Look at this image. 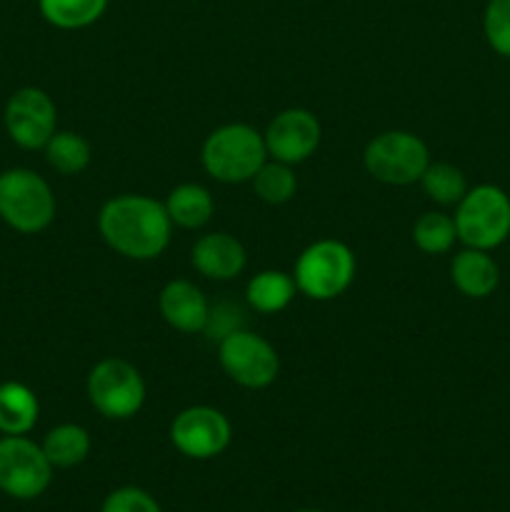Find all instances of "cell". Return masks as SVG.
Masks as SVG:
<instances>
[{"label": "cell", "instance_id": "obj_1", "mask_svg": "<svg viewBox=\"0 0 510 512\" xmlns=\"http://www.w3.org/2000/svg\"><path fill=\"white\" fill-rule=\"evenodd\" d=\"M105 243L130 260H155L168 248L173 223L160 200L140 193L115 195L98 213Z\"/></svg>", "mask_w": 510, "mask_h": 512}, {"label": "cell", "instance_id": "obj_2", "mask_svg": "<svg viewBox=\"0 0 510 512\" xmlns=\"http://www.w3.org/2000/svg\"><path fill=\"white\" fill-rule=\"evenodd\" d=\"M200 160L210 178L220 183H248L268 160L263 133L248 123H228L205 138Z\"/></svg>", "mask_w": 510, "mask_h": 512}, {"label": "cell", "instance_id": "obj_3", "mask_svg": "<svg viewBox=\"0 0 510 512\" xmlns=\"http://www.w3.org/2000/svg\"><path fill=\"white\" fill-rule=\"evenodd\" d=\"M55 195L48 180L30 168L0 173V220L15 233H43L55 220Z\"/></svg>", "mask_w": 510, "mask_h": 512}, {"label": "cell", "instance_id": "obj_4", "mask_svg": "<svg viewBox=\"0 0 510 512\" xmlns=\"http://www.w3.org/2000/svg\"><path fill=\"white\" fill-rule=\"evenodd\" d=\"M453 220L465 248H500L510 238V195L490 183L468 188L455 205Z\"/></svg>", "mask_w": 510, "mask_h": 512}, {"label": "cell", "instance_id": "obj_5", "mask_svg": "<svg viewBox=\"0 0 510 512\" xmlns=\"http://www.w3.org/2000/svg\"><path fill=\"white\" fill-rule=\"evenodd\" d=\"M355 253L335 238L310 243L295 260L293 278L298 293L310 300H335L353 285Z\"/></svg>", "mask_w": 510, "mask_h": 512}, {"label": "cell", "instance_id": "obj_6", "mask_svg": "<svg viewBox=\"0 0 510 512\" xmlns=\"http://www.w3.org/2000/svg\"><path fill=\"white\" fill-rule=\"evenodd\" d=\"M90 405L108 420H128L145 403V380L133 363L105 358L93 365L85 383Z\"/></svg>", "mask_w": 510, "mask_h": 512}, {"label": "cell", "instance_id": "obj_7", "mask_svg": "<svg viewBox=\"0 0 510 512\" xmlns=\"http://www.w3.org/2000/svg\"><path fill=\"white\" fill-rule=\"evenodd\" d=\"M363 163L380 183L410 185L423 178L430 165V153L420 135L408 130H385L365 145Z\"/></svg>", "mask_w": 510, "mask_h": 512}, {"label": "cell", "instance_id": "obj_8", "mask_svg": "<svg viewBox=\"0 0 510 512\" xmlns=\"http://www.w3.org/2000/svg\"><path fill=\"white\" fill-rule=\"evenodd\" d=\"M53 465L43 445L28 435L0 438V493L13 500H35L53 483Z\"/></svg>", "mask_w": 510, "mask_h": 512}, {"label": "cell", "instance_id": "obj_9", "mask_svg": "<svg viewBox=\"0 0 510 512\" xmlns=\"http://www.w3.org/2000/svg\"><path fill=\"white\" fill-rule=\"evenodd\" d=\"M220 368L233 383L248 390H263L275 383L280 373L278 350L253 330L243 328L218 343Z\"/></svg>", "mask_w": 510, "mask_h": 512}, {"label": "cell", "instance_id": "obj_10", "mask_svg": "<svg viewBox=\"0 0 510 512\" xmlns=\"http://www.w3.org/2000/svg\"><path fill=\"white\" fill-rule=\"evenodd\" d=\"M5 133L18 148L43 150L58 130V108L43 88L25 85L5 103Z\"/></svg>", "mask_w": 510, "mask_h": 512}, {"label": "cell", "instance_id": "obj_11", "mask_svg": "<svg viewBox=\"0 0 510 512\" xmlns=\"http://www.w3.org/2000/svg\"><path fill=\"white\" fill-rule=\"evenodd\" d=\"M233 440L230 420L210 405H193L175 415L170 423V443L190 460H213L228 450Z\"/></svg>", "mask_w": 510, "mask_h": 512}, {"label": "cell", "instance_id": "obj_12", "mask_svg": "<svg viewBox=\"0 0 510 512\" xmlns=\"http://www.w3.org/2000/svg\"><path fill=\"white\" fill-rule=\"evenodd\" d=\"M323 128L315 113L305 108H288L275 115L265 128L263 140L268 158L280 163L298 165L318 150Z\"/></svg>", "mask_w": 510, "mask_h": 512}, {"label": "cell", "instance_id": "obj_13", "mask_svg": "<svg viewBox=\"0 0 510 512\" xmlns=\"http://www.w3.org/2000/svg\"><path fill=\"white\" fill-rule=\"evenodd\" d=\"M158 310L165 323L178 333H203L210 303L203 290L190 280H170L158 298Z\"/></svg>", "mask_w": 510, "mask_h": 512}, {"label": "cell", "instance_id": "obj_14", "mask_svg": "<svg viewBox=\"0 0 510 512\" xmlns=\"http://www.w3.org/2000/svg\"><path fill=\"white\" fill-rule=\"evenodd\" d=\"M193 268L210 280H233L243 273L248 255L243 243L230 233H208L195 240L190 250Z\"/></svg>", "mask_w": 510, "mask_h": 512}, {"label": "cell", "instance_id": "obj_15", "mask_svg": "<svg viewBox=\"0 0 510 512\" xmlns=\"http://www.w3.org/2000/svg\"><path fill=\"white\" fill-rule=\"evenodd\" d=\"M450 280L465 298L483 300L500 285V268L490 250L463 248L450 263Z\"/></svg>", "mask_w": 510, "mask_h": 512}, {"label": "cell", "instance_id": "obj_16", "mask_svg": "<svg viewBox=\"0 0 510 512\" xmlns=\"http://www.w3.org/2000/svg\"><path fill=\"white\" fill-rule=\"evenodd\" d=\"M38 395L18 380L0 383V435H28L38 425Z\"/></svg>", "mask_w": 510, "mask_h": 512}, {"label": "cell", "instance_id": "obj_17", "mask_svg": "<svg viewBox=\"0 0 510 512\" xmlns=\"http://www.w3.org/2000/svg\"><path fill=\"white\" fill-rule=\"evenodd\" d=\"M165 210H168L170 223L178 228L195 230L203 228L210 218H213V195L205 185L200 183H180L165 198Z\"/></svg>", "mask_w": 510, "mask_h": 512}, {"label": "cell", "instance_id": "obj_18", "mask_svg": "<svg viewBox=\"0 0 510 512\" xmlns=\"http://www.w3.org/2000/svg\"><path fill=\"white\" fill-rule=\"evenodd\" d=\"M295 293H298V285H295L293 275L283 273V270H260L258 275L250 278L248 288H245V300L258 313L275 315L293 303Z\"/></svg>", "mask_w": 510, "mask_h": 512}, {"label": "cell", "instance_id": "obj_19", "mask_svg": "<svg viewBox=\"0 0 510 512\" xmlns=\"http://www.w3.org/2000/svg\"><path fill=\"white\" fill-rule=\"evenodd\" d=\"M43 453L55 470H70L85 463L90 455V433L83 425L63 423L45 433Z\"/></svg>", "mask_w": 510, "mask_h": 512}, {"label": "cell", "instance_id": "obj_20", "mask_svg": "<svg viewBox=\"0 0 510 512\" xmlns=\"http://www.w3.org/2000/svg\"><path fill=\"white\" fill-rule=\"evenodd\" d=\"M45 160L60 175H78L90 165L93 150L80 133L73 130H55L53 138L45 145Z\"/></svg>", "mask_w": 510, "mask_h": 512}, {"label": "cell", "instance_id": "obj_21", "mask_svg": "<svg viewBox=\"0 0 510 512\" xmlns=\"http://www.w3.org/2000/svg\"><path fill=\"white\" fill-rule=\"evenodd\" d=\"M108 0H38V10L60 30H80L100 20Z\"/></svg>", "mask_w": 510, "mask_h": 512}, {"label": "cell", "instance_id": "obj_22", "mask_svg": "<svg viewBox=\"0 0 510 512\" xmlns=\"http://www.w3.org/2000/svg\"><path fill=\"white\" fill-rule=\"evenodd\" d=\"M250 183H253L255 195L268 205L288 203L295 195V190H298V178L293 173V165L280 163V160L273 158L260 165V170L253 175Z\"/></svg>", "mask_w": 510, "mask_h": 512}, {"label": "cell", "instance_id": "obj_23", "mask_svg": "<svg viewBox=\"0 0 510 512\" xmlns=\"http://www.w3.org/2000/svg\"><path fill=\"white\" fill-rule=\"evenodd\" d=\"M425 195L438 205H458L460 198L468 193V183L458 165L453 163H430L420 178Z\"/></svg>", "mask_w": 510, "mask_h": 512}, {"label": "cell", "instance_id": "obj_24", "mask_svg": "<svg viewBox=\"0 0 510 512\" xmlns=\"http://www.w3.org/2000/svg\"><path fill=\"white\" fill-rule=\"evenodd\" d=\"M458 240L455 220L445 213H423L413 225V243L428 255H443Z\"/></svg>", "mask_w": 510, "mask_h": 512}, {"label": "cell", "instance_id": "obj_25", "mask_svg": "<svg viewBox=\"0 0 510 512\" xmlns=\"http://www.w3.org/2000/svg\"><path fill=\"white\" fill-rule=\"evenodd\" d=\"M483 33L495 53L510 58V0H488L483 13Z\"/></svg>", "mask_w": 510, "mask_h": 512}, {"label": "cell", "instance_id": "obj_26", "mask_svg": "<svg viewBox=\"0 0 510 512\" xmlns=\"http://www.w3.org/2000/svg\"><path fill=\"white\" fill-rule=\"evenodd\" d=\"M100 512H163V508L148 490L123 485V488L108 493V498L100 505Z\"/></svg>", "mask_w": 510, "mask_h": 512}, {"label": "cell", "instance_id": "obj_27", "mask_svg": "<svg viewBox=\"0 0 510 512\" xmlns=\"http://www.w3.org/2000/svg\"><path fill=\"white\" fill-rule=\"evenodd\" d=\"M245 328V310L240 308L238 303H215L210 305L208 323H205L203 333L208 335L210 340H225L228 335L238 333V330Z\"/></svg>", "mask_w": 510, "mask_h": 512}, {"label": "cell", "instance_id": "obj_28", "mask_svg": "<svg viewBox=\"0 0 510 512\" xmlns=\"http://www.w3.org/2000/svg\"><path fill=\"white\" fill-rule=\"evenodd\" d=\"M295 512H325V510H315V508H305V510H295Z\"/></svg>", "mask_w": 510, "mask_h": 512}]
</instances>
